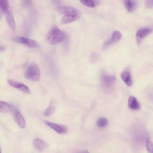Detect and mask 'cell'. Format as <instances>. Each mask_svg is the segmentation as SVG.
I'll return each instance as SVG.
<instances>
[{
	"label": "cell",
	"instance_id": "obj_20",
	"mask_svg": "<svg viewBox=\"0 0 153 153\" xmlns=\"http://www.w3.org/2000/svg\"><path fill=\"white\" fill-rule=\"evenodd\" d=\"M7 1L6 0H0V20L4 13V9Z\"/></svg>",
	"mask_w": 153,
	"mask_h": 153
},
{
	"label": "cell",
	"instance_id": "obj_10",
	"mask_svg": "<svg viewBox=\"0 0 153 153\" xmlns=\"http://www.w3.org/2000/svg\"><path fill=\"white\" fill-rule=\"evenodd\" d=\"M151 32L150 29L146 27L142 28L139 29L136 33L138 43H140L142 39L149 34Z\"/></svg>",
	"mask_w": 153,
	"mask_h": 153
},
{
	"label": "cell",
	"instance_id": "obj_21",
	"mask_svg": "<svg viewBox=\"0 0 153 153\" xmlns=\"http://www.w3.org/2000/svg\"><path fill=\"white\" fill-rule=\"evenodd\" d=\"M146 148L148 153H153V144L149 140L146 141Z\"/></svg>",
	"mask_w": 153,
	"mask_h": 153
},
{
	"label": "cell",
	"instance_id": "obj_11",
	"mask_svg": "<svg viewBox=\"0 0 153 153\" xmlns=\"http://www.w3.org/2000/svg\"><path fill=\"white\" fill-rule=\"evenodd\" d=\"M102 80L103 84L106 87H110L115 80V77L112 76H109L105 74L102 75Z\"/></svg>",
	"mask_w": 153,
	"mask_h": 153
},
{
	"label": "cell",
	"instance_id": "obj_7",
	"mask_svg": "<svg viewBox=\"0 0 153 153\" xmlns=\"http://www.w3.org/2000/svg\"><path fill=\"white\" fill-rule=\"evenodd\" d=\"M33 145L36 150L39 152L44 151L48 146L47 143L45 141L38 138L34 139Z\"/></svg>",
	"mask_w": 153,
	"mask_h": 153
},
{
	"label": "cell",
	"instance_id": "obj_2",
	"mask_svg": "<svg viewBox=\"0 0 153 153\" xmlns=\"http://www.w3.org/2000/svg\"><path fill=\"white\" fill-rule=\"evenodd\" d=\"M65 37V33L57 26H54L47 33L46 39L49 44L54 45L62 42Z\"/></svg>",
	"mask_w": 153,
	"mask_h": 153
},
{
	"label": "cell",
	"instance_id": "obj_17",
	"mask_svg": "<svg viewBox=\"0 0 153 153\" xmlns=\"http://www.w3.org/2000/svg\"><path fill=\"white\" fill-rule=\"evenodd\" d=\"M55 107L52 102L45 111L44 114L46 116H50L53 114L55 111Z\"/></svg>",
	"mask_w": 153,
	"mask_h": 153
},
{
	"label": "cell",
	"instance_id": "obj_15",
	"mask_svg": "<svg viewBox=\"0 0 153 153\" xmlns=\"http://www.w3.org/2000/svg\"><path fill=\"white\" fill-rule=\"evenodd\" d=\"M121 77L125 83L128 86L132 84V80L130 72L127 70L124 71L122 73Z\"/></svg>",
	"mask_w": 153,
	"mask_h": 153
},
{
	"label": "cell",
	"instance_id": "obj_24",
	"mask_svg": "<svg viewBox=\"0 0 153 153\" xmlns=\"http://www.w3.org/2000/svg\"><path fill=\"white\" fill-rule=\"evenodd\" d=\"M5 48H6L5 47L0 45V51L4 50Z\"/></svg>",
	"mask_w": 153,
	"mask_h": 153
},
{
	"label": "cell",
	"instance_id": "obj_16",
	"mask_svg": "<svg viewBox=\"0 0 153 153\" xmlns=\"http://www.w3.org/2000/svg\"><path fill=\"white\" fill-rule=\"evenodd\" d=\"M121 36L122 35L120 32L118 31H115L112 33L111 39L108 40L111 45L113 43L118 41L121 39Z\"/></svg>",
	"mask_w": 153,
	"mask_h": 153
},
{
	"label": "cell",
	"instance_id": "obj_22",
	"mask_svg": "<svg viewBox=\"0 0 153 153\" xmlns=\"http://www.w3.org/2000/svg\"><path fill=\"white\" fill-rule=\"evenodd\" d=\"M146 4L148 7L152 8L153 7V0L146 1Z\"/></svg>",
	"mask_w": 153,
	"mask_h": 153
},
{
	"label": "cell",
	"instance_id": "obj_1",
	"mask_svg": "<svg viewBox=\"0 0 153 153\" xmlns=\"http://www.w3.org/2000/svg\"><path fill=\"white\" fill-rule=\"evenodd\" d=\"M59 13L63 15L61 20L62 24L69 23L79 19L81 16V12L78 10L70 6L61 5L57 7Z\"/></svg>",
	"mask_w": 153,
	"mask_h": 153
},
{
	"label": "cell",
	"instance_id": "obj_13",
	"mask_svg": "<svg viewBox=\"0 0 153 153\" xmlns=\"http://www.w3.org/2000/svg\"><path fill=\"white\" fill-rule=\"evenodd\" d=\"M124 2L126 9L130 12H133L137 6V3L136 1L126 0H124Z\"/></svg>",
	"mask_w": 153,
	"mask_h": 153
},
{
	"label": "cell",
	"instance_id": "obj_3",
	"mask_svg": "<svg viewBox=\"0 0 153 153\" xmlns=\"http://www.w3.org/2000/svg\"><path fill=\"white\" fill-rule=\"evenodd\" d=\"M25 76L27 79L37 81L40 79V71L38 65L35 63H31L26 69Z\"/></svg>",
	"mask_w": 153,
	"mask_h": 153
},
{
	"label": "cell",
	"instance_id": "obj_19",
	"mask_svg": "<svg viewBox=\"0 0 153 153\" xmlns=\"http://www.w3.org/2000/svg\"><path fill=\"white\" fill-rule=\"evenodd\" d=\"M80 1L82 4L88 7H94L96 5V3L94 0H80Z\"/></svg>",
	"mask_w": 153,
	"mask_h": 153
},
{
	"label": "cell",
	"instance_id": "obj_26",
	"mask_svg": "<svg viewBox=\"0 0 153 153\" xmlns=\"http://www.w3.org/2000/svg\"><path fill=\"white\" fill-rule=\"evenodd\" d=\"M0 153H1V149H0Z\"/></svg>",
	"mask_w": 153,
	"mask_h": 153
},
{
	"label": "cell",
	"instance_id": "obj_6",
	"mask_svg": "<svg viewBox=\"0 0 153 153\" xmlns=\"http://www.w3.org/2000/svg\"><path fill=\"white\" fill-rule=\"evenodd\" d=\"M44 122L46 125L54 130L58 133L64 134L67 132V128L65 126L58 124L47 121H45Z\"/></svg>",
	"mask_w": 153,
	"mask_h": 153
},
{
	"label": "cell",
	"instance_id": "obj_8",
	"mask_svg": "<svg viewBox=\"0 0 153 153\" xmlns=\"http://www.w3.org/2000/svg\"><path fill=\"white\" fill-rule=\"evenodd\" d=\"M7 82L9 85L14 88H17L25 93L29 94L30 93V91L28 87L24 84L11 80H8Z\"/></svg>",
	"mask_w": 153,
	"mask_h": 153
},
{
	"label": "cell",
	"instance_id": "obj_9",
	"mask_svg": "<svg viewBox=\"0 0 153 153\" xmlns=\"http://www.w3.org/2000/svg\"><path fill=\"white\" fill-rule=\"evenodd\" d=\"M13 111L14 117L16 122L20 128H24L26 124L24 118L18 110L14 109Z\"/></svg>",
	"mask_w": 153,
	"mask_h": 153
},
{
	"label": "cell",
	"instance_id": "obj_14",
	"mask_svg": "<svg viewBox=\"0 0 153 153\" xmlns=\"http://www.w3.org/2000/svg\"><path fill=\"white\" fill-rule=\"evenodd\" d=\"M128 105L129 108L133 110H138L140 107L139 103L136 98L133 96L130 97L129 98Z\"/></svg>",
	"mask_w": 153,
	"mask_h": 153
},
{
	"label": "cell",
	"instance_id": "obj_25",
	"mask_svg": "<svg viewBox=\"0 0 153 153\" xmlns=\"http://www.w3.org/2000/svg\"><path fill=\"white\" fill-rule=\"evenodd\" d=\"M82 153H89L87 151H84Z\"/></svg>",
	"mask_w": 153,
	"mask_h": 153
},
{
	"label": "cell",
	"instance_id": "obj_5",
	"mask_svg": "<svg viewBox=\"0 0 153 153\" xmlns=\"http://www.w3.org/2000/svg\"><path fill=\"white\" fill-rule=\"evenodd\" d=\"M14 40L17 42L24 44L30 47L35 48L39 46V44L36 41L25 37H17L15 38Z\"/></svg>",
	"mask_w": 153,
	"mask_h": 153
},
{
	"label": "cell",
	"instance_id": "obj_4",
	"mask_svg": "<svg viewBox=\"0 0 153 153\" xmlns=\"http://www.w3.org/2000/svg\"><path fill=\"white\" fill-rule=\"evenodd\" d=\"M4 13L7 22L9 27L11 29H15L16 27V23L12 11L8 1L5 7Z\"/></svg>",
	"mask_w": 153,
	"mask_h": 153
},
{
	"label": "cell",
	"instance_id": "obj_18",
	"mask_svg": "<svg viewBox=\"0 0 153 153\" xmlns=\"http://www.w3.org/2000/svg\"><path fill=\"white\" fill-rule=\"evenodd\" d=\"M108 121L105 118L101 117L99 118L97 121V124L98 126L100 128L105 127L108 124Z\"/></svg>",
	"mask_w": 153,
	"mask_h": 153
},
{
	"label": "cell",
	"instance_id": "obj_12",
	"mask_svg": "<svg viewBox=\"0 0 153 153\" xmlns=\"http://www.w3.org/2000/svg\"><path fill=\"white\" fill-rule=\"evenodd\" d=\"M14 109L12 106L9 103L0 101V112L7 113L13 111Z\"/></svg>",
	"mask_w": 153,
	"mask_h": 153
},
{
	"label": "cell",
	"instance_id": "obj_23",
	"mask_svg": "<svg viewBox=\"0 0 153 153\" xmlns=\"http://www.w3.org/2000/svg\"><path fill=\"white\" fill-rule=\"evenodd\" d=\"M91 56L92 60H96L98 58V56L95 53H92Z\"/></svg>",
	"mask_w": 153,
	"mask_h": 153
}]
</instances>
